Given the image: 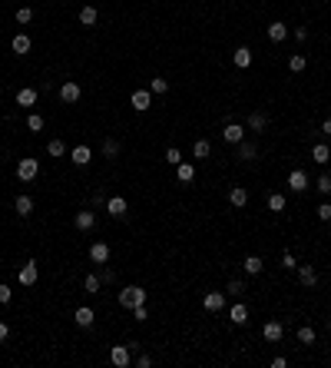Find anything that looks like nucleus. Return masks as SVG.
<instances>
[{"label": "nucleus", "instance_id": "nucleus-1", "mask_svg": "<svg viewBox=\"0 0 331 368\" xmlns=\"http://www.w3.org/2000/svg\"><path fill=\"white\" fill-rule=\"evenodd\" d=\"M119 305H126V309L146 305V289H139V285H126L123 292H119Z\"/></svg>", "mask_w": 331, "mask_h": 368}, {"label": "nucleus", "instance_id": "nucleus-26", "mask_svg": "<svg viewBox=\"0 0 331 368\" xmlns=\"http://www.w3.org/2000/svg\"><path fill=\"white\" fill-rule=\"evenodd\" d=\"M285 37H288V27H285V24H278V20H275V24L269 27V40H272V44H281Z\"/></svg>", "mask_w": 331, "mask_h": 368}, {"label": "nucleus", "instance_id": "nucleus-30", "mask_svg": "<svg viewBox=\"0 0 331 368\" xmlns=\"http://www.w3.org/2000/svg\"><path fill=\"white\" fill-rule=\"evenodd\" d=\"M312 159H315V162H321V166H325V162L331 159V150H328L325 143H318V146H315V150H312Z\"/></svg>", "mask_w": 331, "mask_h": 368}, {"label": "nucleus", "instance_id": "nucleus-43", "mask_svg": "<svg viewBox=\"0 0 331 368\" xmlns=\"http://www.w3.org/2000/svg\"><path fill=\"white\" fill-rule=\"evenodd\" d=\"M281 269H298V262H295L292 252H285V256H281Z\"/></svg>", "mask_w": 331, "mask_h": 368}, {"label": "nucleus", "instance_id": "nucleus-50", "mask_svg": "<svg viewBox=\"0 0 331 368\" xmlns=\"http://www.w3.org/2000/svg\"><path fill=\"white\" fill-rule=\"evenodd\" d=\"M272 368H288V358H281V355L272 358Z\"/></svg>", "mask_w": 331, "mask_h": 368}, {"label": "nucleus", "instance_id": "nucleus-7", "mask_svg": "<svg viewBox=\"0 0 331 368\" xmlns=\"http://www.w3.org/2000/svg\"><path fill=\"white\" fill-rule=\"evenodd\" d=\"M129 103H133V110H139V113H146L152 106V93L149 90H136V93L129 96Z\"/></svg>", "mask_w": 331, "mask_h": 368}, {"label": "nucleus", "instance_id": "nucleus-29", "mask_svg": "<svg viewBox=\"0 0 331 368\" xmlns=\"http://www.w3.org/2000/svg\"><path fill=\"white\" fill-rule=\"evenodd\" d=\"M209 153H212V146H209V139H195V143H192V156H195V159H206Z\"/></svg>", "mask_w": 331, "mask_h": 368}, {"label": "nucleus", "instance_id": "nucleus-24", "mask_svg": "<svg viewBox=\"0 0 331 368\" xmlns=\"http://www.w3.org/2000/svg\"><path fill=\"white\" fill-rule=\"evenodd\" d=\"M83 289H86L90 295H96V292L103 289V279H100L96 272H86V279H83Z\"/></svg>", "mask_w": 331, "mask_h": 368}, {"label": "nucleus", "instance_id": "nucleus-5", "mask_svg": "<svg viewBox=\"0 0 331 368\" xmlns=\"http://www.w3.org/2000/svg\"><path fill=\"white\" fill-rule=\"evenodd\" d=\"M288 189H292V193H305V189H308L305 169H292V173H288Z\"/></svg>", "mask_w": 331, "mask_h": 368}, {"label": "nucleus", "instance_id": "nucleus-34", "mask_svg": "<svg viewBox=\"0 0 331 368\" xmlns=\"http://www.w3.org/2000/svg\"><path fill=\"white\" fill-rule=\"evenodd\" d=\"M298 342L301 345H315V329H312V325H301V329H298Z\"/></svg>", "mask_w": 331, "mask_h": 368}, {"label": "nucleus", "instance_id": "nucleus-25", "mask_svg": "<svg viewBox=\"0 0 331 368\" xmlns=\"http://www.w3.org/2000/svg\"><path fill=\"white\" fill-rule=\"evenodd\" d=\"M255 156H258V146H255V143H245V139H242V143H238V159L252 162Z\"/></svg>", "mask_w": 331, "mask_h": 368}, {"label": "nucleus", "instance_id": "nucleus-44", "mask_svg": "<svg viewBox=\"0 0 331 368\" xmlns=\"http://www.w3.org/2000/svg\"><path fill=\"white\" fill-rule=\"evenodd\" d=\"M133 318H136V322H146V318H149V312H146V305H136V309H133Z\"/></svg>", "mask_w": 331, "mask_h": 368}, {"label": "nucleus", "instance_id": "nucleus-40", "mask_svg": "<svg viewBox=\"0 0 331 368\" xmlns=\"http://www.w3.org/2000/svg\"><path fill=\"white\" fill-rule=\"evenodd\" d=\"M30 20H33V10L30 7H20L17 10V24H30Z\"/></svg>", "mask_w": 331, "mask_h": 368}, {"label": "nucleus", "instance_id": "nucleus-35", "mask_svg": "<svg viewBox=\"0 0 331 368\" xmlns=\"http://www.w3.org/2000/svg\"><path fill=\"white\" fill-rule=\"evenodd\" d=\"M27 130L40 133V130H43V116H40V113H30V116H27Z\"/></svg>", "mask_w": 331, "mask_h": 368}, {"label": "nucleus", "instance_id": "nucleus-48", "mask_svg": "<svg viewBox=\"0 0 331 368\" xmlns=\"http://www.w3.org/2000/svg\"><path fill=\"white\" fill-rule=\"evenodd\" d=\"M292 33H295V40H298V44H301V40H308V30H305V27H295Z\"/></svg>", "mask_w": 331, "mask_h": 368}, {"label": "nucleus", "instance_id": "nucleus-8", "mask_svg": "<svg viewBox=\"0 0 331 368\" xmlns=\"http://www.w3.org/2000/svg\"><path fill=\"white\" fill-rule=\"evenodd\" d=\"M73 322L80 325V329H90V325L96 322V312H93V309H90V305H80V309H76V312H73Z\"/></svg>", "mask_w": 331, "mask_h": 368}, {"label": "nucleus", "instance_id": "nucleus-46", "mask_svg": "<svg viewBox=\"0 0 331 368\" xmlns=\"http://www.w3.org/2000/svg\"><path fill=\"white\" fill-rule=\"evenodd\" d=\"M318 219H321V222H328V219H331V206H328V202H321V206H318Z\"/></svg>", "mask_w": 331, "mask_h": 368}, {"label": "nucleus", "instance_id": "nucleus-51", "mask_svg": "<svg viewBox=\"0 0 331 368\" xmlns=\"http://www.w3.org/2000/svg\"><path fill=\"white\" fill-rule=\"evenodd\" d=\"M7 335H10V329H7V322H0V342H4Z\"/></svg>", "mask_w": 331, "mask_h": 368}, {"label": "nucleus", "instance_id": "nucleus-49", "mask_svg": "<svg viewBox=\"0 0 331 368\" xmlns=\"http://www.w3.org/2000/svg\"><path fill=\"white\" fill-rule=\"evenodd\" d=\"M136 365H139V368H149V365H152V358H149V355H139V358H136Z\"/></svg>", "mask_w": 331, "mask_h": 368}, {"label": "nucleus", "instance_id": "nucleus-16", "mask_svg": "<svg viewBox=\"0 0 331 368\" xmlns=\"http://www.w3.org/2000/svg\"><path fill=\"white\" fill-rule=\"evenodd\" d=\"M37 96H40V90L24 87V90L17 93V106H33V103H37Z\"/></svg>", "mask_w": 331, "mask_h": 368}, {"label": "nucleus", "instance_id": "nucleus-14", "mask_svg": "<svg viewBox=\"0 0 331 368\" xmlns=\"http://www.w3.org/2000/svg\"><path fill=\"white\" fill-rule=\"evenodd\" d=\"M298 282L305 289H312V285H318V272H315L312 265H298Z\"/></svg>", "mask_w": 331, "mask_h": 368}, {"label": "nucleus", "instance_id": "nucleus-31", "mask_svg": "<svg viewBox=\"0 0 331 368\" xmlns=\"http://www.w3.org/2000/svg\"><path fill=\"white\" fill-rule=\"evenodd\" d=\"M305 67H308V60H305L301 53H292V56H288V70H292V73H301Z\"/></svg>", "mask_w": 331, "mask_h": 368}, {"label": "nucleus", "instance_id": "nucleus-23", "mask_svg": "<svg viewBox=\"0 0 331 368\" xmlns=\"http://www.w3.org/2000/svg\"><path fill=\"white\" fill-rule=\"evenodd\" d=\"M13 209H17V216H30L33 212V199L30 196H17V199H13Z\"/></svg>", "mask_w": 331, "mask_h": 368}, {"label": "nucleus", "instance_id": "nucleus-39", "mask_svg": "<svg viewBox=\"0 0 331 368\" xmlns=\"http://www.w3.org/2000/svg\"><path fill=\"white\" fill-rule=\"evenodd\" d=\"M166 90H169V83L163 80V76H156V80L149 83V93H166Z\"/></svg>", "mask_w": 331, "mask_h": 368}, {"label": "nucleus", "instance_id": "nucleus-2", "mask_svg": "<svg viewBox=\"0 0 331 368\" xmlns=\"http://www.w3.org/2000/svg\"><path fill=\"white\" fill-rule=\"evenodd\" d=\"M40 176V162L37 159H20L17 162V179L20 182H33Z\"/></svg>", "mask_w": 331, "mask_h": 368}, {"label": "nucleus", "instance_id": "nucleus-10", "mask_svg": "<svg viewBox=\"0 0 331 368\" xmlns=\"http://www.w3.org/2000/svg\"><path fill=\"white\" fill-rule=\"evenodd\" d=\"M281 335H285V325L281 322H265V329H262L265 342H281Z\"/></svg>", "mask_w": 331, "mask_h": 368}, {"label": "nucleus", "instance_id": "nucleus-3", "mask_svg": "<svg viewBox=\"0 0 331 368\" xmlns=\"http://www.w3.org/2000/svg\"><path fill=\"white\" fill-rule=\"evenodd\" d=\"M222 139H225V143H232V146H238V143L245 139V126H242V123H225Z\"/></svg>", "mask_w": 331, "mask_h": 368}, {"label": "nucleus", "instance_id": "nucleus-52", "mask_svg": "<svg viewBox=\"0 0 331 368\" xmlns=\"http://www.w3.org/2000/svg\"><path fill=\"white\" fill-rule=\"evenodd\" d=\"M321 133H325V136H331V119H325V123H321Z\"/></svg>", "mask_w": 331, "mask_h": 368}, {"label": "nucleus", "instance_id": "nucleus-13", "mask_svg": "<svg viewBox=\"0 0 331 368\" xmlns=\"http://www.w3.org/2000/svg\"><path fill=\"white\" fill-rule=\"evenodd\" d=\"M202 305H206L209 312H222V309H225V295H222V292H206Z\"/></svg>", "mask_w": 331, "mask_h": 368}, {"label": "nucleus", "instance_id": "nucleus-18", "mask_svg": "<svg viewBox=\"0 0 331 368\" xmlns=\"http://www.w3.org/2000/svg\"><path fill=\"white\" fill-rule=\"evenodd\" d=\"M232 63H235V67H252V50H249V47H238V50L235 53H232Z\"/></svg>", "mask_w": 331, "mask_h": 368}, {"label": "nucleus", "instance_id": "nucleus-6", "mask_svg": "<svg viewBox=\"0 0 331 368\" xmlns=\"http://www.w3.org/2000/svg\"><path fill=\"white\" fill-rule=\"evenodd\" d=\"M90 262L106 265V262H109V246H106V242H93V246H90Z\"/></svg>", "mask_w": 331, "mask_h": 368}, {"label": "nucleus", "instance_id": "nucleus-12", "mask_svg": "<svg viewBox=\"0 0 331 368\" xmlns=\"http://www.w3.org/2000/svg\"><path fill=\"white\" fill-rule=\"evenodd\" d=\"M73 226H76V229H80V232H90V229H93V226H96V216H93V212H90V209H83V212H76Z\"/></svg>", "mask_w": 331, "mask_h": 368}, {"label": "nucleus", "instance_id": "nucleus-36", "mask_svg": "<svg viewBox=\"0 0 331 368\" xmlns=\"http://www.w3.org/2000/svg\"><path fill=\"white\" fill-rule=\"evenodd\" d=\"M269 209H272V212H281V209H285V196H281V193H272V196H269Z\"/></svg>", "mask_w": 331, "mask_h": 368}, {"label": "nucleus", "instance_id": "nucleus-22", "mask_svg": "<svg viewBox=\"0 0 331 368\" xmlns=\"http://www.w3.org/2000/svg\"><path fill=\"white\" fill-rule=\"evenodd\" d=\"M175 176H179V182H192L195 179V166L192 162H179V166H175Z\"/></svg>", "mask_w": 331, "mask_h": 368}, {"label": "nucleus", "instance_id": "nucleus-47", "mask_svg": "<svg viewBox=\"0 0 331 368\" xmlns=\"http://www.w3.org/2000/svg\"><path fill=\"white\" fill-rule=\"evenodd\" d=\"M100 279H103V282H113V279H116V272H113L109 265H103V269H100Z\"/></svg>", "mask_w": 331, "mask_h": 368}, {"label": "nucleus", "instance_id": "nucleus-11", "mask_svg": "<svg viewBox=\"0 0 331 368\" xmlns=\"http://www.w3.org/2000/svg\"><path fill=\"white\" fill-rule=\"evenodd\" d=\"M37 279H40V269H37V262L30 259V262L20 269V285H33Z\"/></svg>", "mask_w": 331, "mask_h": 368}, {"label": "nucleus", "instance_id": "nucleus-19", "mask_svg": "<svg viewBox=\"0 0 331 368\" xmlns=\"http://www.w3.org/2000/svg\"><path fill=\"white\" fill-rule=\"evenodd\" d=\"M229 318H232V325H245V322H249V309H245L242 302H235L232 312H229Z\"/></svg>", "mask_w": 331, "mask_h": 368}, {"label": "nucleus", "instance_id": "nucleus-21", "mask_svg": "<svg viewBox=\"0 0 331 368\" xmlns=\"http://www.w3.org/2000/svg\"><path fill=\"white\" fill-rule=\"evenodd\" d=\"M30 37H27V33H17V37H13V44H10V50L13 53H30Z\"/></svg>", "mask_w": 331, "mask_h": 368}, {"label": "nucleus", "instance_id": "nucleus-32", "mask_svg": "<svg viewBox=\"0 0 331 368\" xmlns=\"http://www.w3.org/2000/svg\"><path fill=\"white\" fill-rule=\"evenodd\" d=\"M47 153H50V156H67V143H63V139H50V143H47Z\"/></svg>", "mask_w": 331, "mask_h": 368}, {"label": "nucleus", "instance_id": "nucleus-15", "mask_svg": "<svg viewBox=\"0 0 331 368\" xmlns=\"http://www.w3.org/2000/svg\"><path fill=\"white\" fill-rule=\"evenodd\" d=\"M126 209H129V206H126V199H123V196H113V199H106V212H109V216H126Z\"/></svg>", "mask_w": 331, "mask_h": 368}, {"label": "nucleus", "instance_id": "nucleus-28", "mask_svg": "<svg viewBox=\"0 0 331 368\" xmlns=\"http://www.w3.org/2000/svg\"><path fill=\"white\" fill-rule=\"evenodd\" d=\"M96 20H100V13H96V7H83V10H80V24H83V27H93Z\"/></svg>", "mask_w": 331, "mask_h": 368}, {"label": "nucleus", "instance_id": "nucleus-38", "mask_svg": "<svg viewBox=\"0 0 331 368\" xmlns=\"http://www.w3.org/2000/svg\"><path fill=\"white\" fill-rule=\"evenodd\" d=\"M166 162H169V166H179V162H182V153L175 150V146H169V150H166Z\"/></svg>", "mask_w": 331, "mask_h": 368}, {"label": "nucleus", "instance_id": "nucleus-45", "mask_svg": "<svg viewBox=\"0 0 331 368\" xmlns=\"http://www.w3.org/2000/svg\"><path fill=\"white\" fill-rule=\"evenodd\" d=\"M13 299V292H10V285H0V305H7V302Z\"/></svg>", "mask_w": 331, "mask_h": 368}, {"label": "nucleus", "instance_id": "nucleus-9", "mask_svg": "<svg viewBox=\"0 0 331 368\" xmlns=\"http://www.w3.org/2000/svg\"><path fill=\"white\" fill-rule=\"evenodd\" d=\"M80 93H83L80 83H73V80H67V83L60 87V100H63V103H76V100H80Z\"/></svg>", "mask_w": 331, "mask_h": 368}, {"label": "nucleus", "instance_id": "nucleus-42", "mask_svg": "<svg viewBox=\"0 0 331 368\" xmlns=\"http://www.w3.org/2000/svg\"><path fill=\"white\" fill-rule=\"evenodd\" d=\"M229 292H232V295H242V292H245L242 279H232V282H229Z\"/></svg>", "mask_w": 331, "mask_h": 368}, {"label": "nucleus", "instance_id": "nucleus-37", "mask_svg": "<svg viewBox=\"0 0 331 368\" xmlns=\"http://www.w3.org/2000/svg\"><path fill=\"white\" fill-rule=\"evenodd\" d=\"M315 189H318L321 196H328V193H331V176H328V173H325V176H318V182H315Z\"/></svg>", "mask_w": 331, "mask_h": 368}, {"label": "nucleus", "instance_id": "nucleus-20", "mask_svg": "<svg viewBox=\"0 0 331 368\" xmlns=\"http://www.w3.org/2000/svg\"><path fill=\"white\" fill-rule=\"evenodd\" d=\"M229 202H232V206H238V209H242L245 202H249V189H245V186H235V189L229 193Z\"/></svg>", "mask_w": 331, "mask_h": 368}, {"label": "nucleus", "instance_id": "nucleus-41", "mask_svg": "<svg viewBox=\"0 0 331 368\" xmlns=\"http://www.w3.org/2000/svg\"><path fill=\"white\" fill-rule=\"evenodd\" d=\"M103 153H106V156H116V153H119V143H116V139H103Z\"/></svg>", "mask_w": 331, "mask_h": 368}, {"label": "nucleus", "instance_id": "nucleus-27", "mask_svg": "<svg viewBox=\"0 0 331 368\" xmlns=\"http://www.w3.org/2000/svg\"><path fill=\"white\" fill-rule=\"evenodd\" d=\"M262 269H265L262 256H245V272H249V275H258Z\"/></svg>", "mask_w": 331, "mask_h": 368}, {"label": "nucleus", "instance_id": "nucleus-33", "mask_svg": "<svg viewBox=\"0 0 331 368\" xmlns=\"http://www.w3.org/2000/svg\"><path fill=\"white\" fill-rule=\"evenodd\" d=\"M265 123H269V116H265V113H252L249 116V130H265Z\"/></svg>", "mask_w": 331, "mask_h": 368}, {"label": "nucleus", "instance_id": "nucleus-17", "mask_svg": "<svg viewBox=\"0 0 331 368\" xmlns=\"http://www.w3.org/2000/svg\"><path fill=\"white\" fill-rule=\"evenodd\" d=\"M70 159H73L76 166H90V159H93V153H90V146H76V150L70 153Z\"/></svg>", "mask_w": 331, "mask_h": 368}, {"label": "nucleus", "instance_id": "nucleus-4", "mask_svg": "<svg viewBox=\"0 0 331 368\" xmlns=\"http://www.w3.org/2000/svg\"><path fill=\"white\" fill-rule=\"evenodd\" d=\"M109 362L116 365V368H126L133 362V355H129V345H113L109 349Z\"/></svg>", "mask_w": 331, "mask_h": 368}]
</instances>
